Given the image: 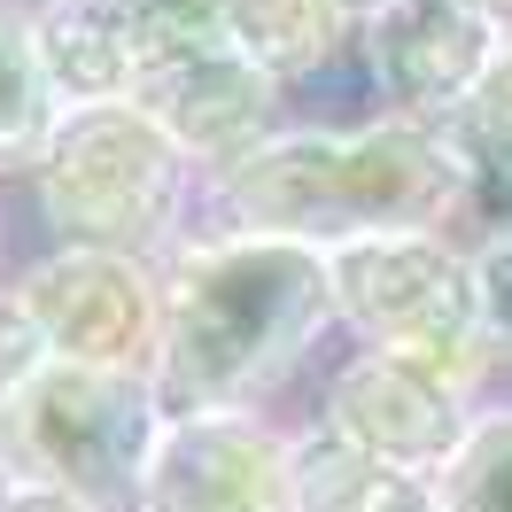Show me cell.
I'll return each mask as SVG.
<instances>
[{"label":"cell","mask_w":512,"mask_h":512,"mask_svg":"<svg viewBox=\"0 0 512 512\" xmlns=\"http://www.w3.org/2000/svg\"><path fill=\"white\" fill-rule=\"evenodd\" d=\"M32 210L47 225V249H125L171 256L194 233L202 171H194L140 101L63 109L47 148L24 163Z\"/></svg>","instance_id":"obj_3"},{"label":"cell","mask_w":512,"mask_h":512,"mask_svg":"<svg viewBox=\"0 0 512 512\" xmlns=\"http://www.w3.org/2000/svg\"><path fill=\"white\" fill-rule=\"evenodd\" d=\"M63 101L39 70L32 0H0V179H24V163L47 148Z\"/></svg>","instance_id":"obj_14"},{"label":"cell","mask_w":512,"mask_h":512,"mask_svg":"<svg viewBox=\"0 0 512 512\" xmlns=\"http://www.w3.org/2000/svg\"><path fill=\"white\" fill-rule=\"evenodd\" d=\"M466 210L443 125H280L256 156L202 179L194 233H256L295 249H350L381 233H443Z\"/></svg>","instance_id":"obj_1"},{"label":"cell","mask_w":512,"mask_h":512,"mask_svg":"<svg viewBox=\"0 0 512 512\" xmlns=\"http://www.w3.org/2000/svg\"><path fill=\"white\" fill-rule=\"evenodd\" d=\"M326 427H342L381 474H412V481H443L450 458L474 435L466 388L419 365V357H388V350H357L334 381H326Z\"/></svg>","instance_id":"obj_7"},{"label":"cell","mask_w":512,"mask_h":512,"mask_svg":"<svg viewBox=\"0 0 512 512\" xmlns=\"http://www.w3.org/2000/svg\"><path fill=\"white\" fill-rule=\"evenodd\" d=\"M334 319V280L319 249L256 233H187L163 256V412H256Z\"/></svg>","instance_id":"obj_2"},{"label":"cell","mask_w":512,"mask_h":512,"mask_svg":"<svg viewBox=\"0 0 512 512\" xmlns=\"http://www.w3.org/2000/svg\"><path fill=\"white\" fill-rule=\"evenodd\" d=\"M474 295H481V334L512 342V233L474 249Z\"/></svg>","instance_id":"obj_18"},{"label":"cell","mask_w":512,"mask_h":512,"mask_svg":"<svg viewBox=\"0 0 512 512\" xmlns=\"http://www.w3.org/2000/svg\"><path fill=\"white\" fill-rule=\"evenodd\" d=\"M140 512H295L288 435L264 412H179L163 419Z\"/></svg>","instance_id":"obj_9"},{"label":"cell","mask_w":512,"mask_h":512,"mask_svg":"<svg viewBox=\"0 0 512 512\" xmlns=\"http://www.w3.org/2000/svg\"><path fill=\"white\" fill-rule=\"evenodd\" d=\"M218 16H225V39L280 86L334 70L357 39L350 0H218Z\"/></svg>","instance_id":"obj_12"},{"label":"cell","mask_w":512,"mask_h":512,"mask_svg":"<svg viewBox=\"0 0 512 512\" xmlns=\"http://www.w3.org/2000/svg\"><path fill=\"white\" fill-rule=\"evenodd\" d=\"M39 70L63 109H101L132 101V32L125 0H32Z\"/></svg>","instance_id":"obj_11"},{"label":"cell","mask_w":512,"mask_h":512,"mask_svg":"<svg viewBox=\"0 0 512 512\" xmlns=\"http://www.w3.org/2000/svg\"><path fill=\"white\" fill-rule=\"evenodd\" d=\"M443 140H450L466 218L481 225V241L512 233V55L443 117Z\"/></svg>","instance_id":"obj_13"},{"label":"cell","mask_w":512,"mask_h":512,"mask_svg":"<svg viewBox=\"0 0 512 512\" xmlns=\"http://www.w3.org/2000/svg\"><path fill=\"white\" fill-rule=\"evenodd\" d=\"M350 8H357V24H365V16H373V8H388V0H350Z\"/></svg>","instance_id":"obj_23"},{"label":"cell","mask_w":512,"mask_h":512,"mask_svg":"<svg viewBox=\"0 0 512 512\" xmlns=\"http://www.w3.org/2000/svg\"><path fill=\"white\" fill-rule=\"evenodd\" d=\"M32 303L55 365L86 373H156L163 350V264L125 249H39L8 272Z\"/></svg>","instance_id":"obj_6"},{"label":"cell","mask_w":512,"mask_h":512,"mask_svg":"<svg viewBox=\"0 0 512 512\" xmlns=\"http://www.w3.org/2000/svg\"><path fill=\"white\" fill-rule=\"evenodd\" d=\"M16 505V466H8V458H0V512Z\"/></svg>","instance_id":"obj_22"},{"label":"cell","mask_w":512,"mask_h":512,"mask_svg":"<svg viewBox=\"0 0 512 512\" xmlns=\"http://www.w3.org/2000/svg\"><path fill=\"white\" fill-rule=\"evenodd\" d=\"M163 419L171 412L148 373L47 365L0 412V458L16 466V481L63 489L86 512H140V481H148Z\"/></svg>","instance_id":"obj_4"},{"label":"cell","mask_w":512,"mask_h":512,"mask_svg":"<svg viewBox=\"0 0 512 512\" xmlns=\"http://www.w3.org/2000/svg\"><path fill=\"white\" fill-rule=\"evenodd\" d=\"M288 474H295V512H365L388 481L381 466H373L342 427H326V419H311L303 435H288Z\"/></svg>","instance_id":"obj_15"},{"label":"cell","mask_w":512,"mask_h":512,"mask_svg":"<svg viewBox=\"0 0 512 512\" xmlns=\"http://www.w3.org/2000/svg\"><path fill=\"white\" fill-rule=\"evenodd\" d=\"M365 512H450V497H443V481H412V474H388L381 481V497Z\"/></svg>","instance_id":"obj_19"},{"label":"cell","mask_w":512,"mask_h":512,"mask_svg":"<svg viewBox=\"0 0 512 512\" xmlns=\"http://www.w3.org/2000/svg\"><path fill=\"white\" fill-rule=\"evenodd\" d=\"M47 365H55V350H47V334H39L32 303L16 295V280H0V412L16 404Z\"/></svg>","instance_id":"obj_17"},{"label":"cell","mask_w":512,"mask_h":512,"mask_svg":"<svg viewBox=\"0 0 512 512\" xmlns=\"http://www.w3.org/2000/svg\"><path fill=\"white\" fill-rule=\"evenodd\" d=\"M357 55H365V78H373L388 117L443 125L512 55V39L466 0H388L357 24Z\"/></svg>","instance_id":"obj_8"},{"label":"cell","mask_w":512,"mask_h":512,"mask_svg":"<svg viewBox=\"0 0 512 512\" xmlns=\"http://www.w3.org/2000/svg\"><path fill=\"white\" fill-rule=\"evenodd\" d=\"M280 94H288V86L264 78V70L225 39L210 55H194V63L148 78L132 101L156 117L163 140H171L202 179H218V171H233L241 156H256V148L280 132Z\"/></svg>","instance_id":"obj_10"},{"label":"cell","mask_w":512,"mask_h":512,"mask_svg":"<svg viewBox=\"0 0 512 512\" xmlns=\"http://www.w3.org/2000/svg\"><path fill=\"white\" fill-rule=\"evenodd\" d=\"M466 8H481V16H489V24L512 39V0H466Z\"/></svg>","instance_id":"obj_21"},{"label":"cell","mask_w":512,"mask_h":512,"mask_svg":"<svg viewBox=\"0 0 512 512\" xmlns=\"http://www.w3.org/2000/svg\"><path fill=\"white\" fill-rule=\"evenodd\" d=\"M334 280V319L350 326L365 350L419 357L466 388L481 373V295H474V256L450 233H381L350 241L326 256Z\"/></svg>","instance_id":"obj_5"},{"label":"cell","mask_w":512,"mask_h":512,"mask_svg":"<svg viewBox=\"0 0 512 512\" xmlns=\"http://www.w3.org/2000/svg\"><path fill=\"white\" fill-rule=\"evenodd\" d=\"M8 512H86V505H70L63 489H39V481H16V505Z\"/></svg>","instance_id":"obj_20"},{"label":"cell","mask_w":512,"mask_h":512,"mask_svg":"<svg viewBox=\"0 0 512 512\" xmlns=\"http://www.w3.org/2000/svg\"><path fill=\"white\" fill-rule=\"evenodd\" d=\"M450 512H512V412H474V435L443 474Z\"/></svg>","instance_id":"obj_16"}]
</instances>
